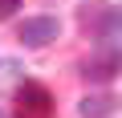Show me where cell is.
<instances>
[{
  "label": "cell",
  "instance_id": "1",
  "mask_svg": "<svg viewBox=\"0 0 122 118\" xmlns=\"http://www.w3.org/2000/svg\"><path fill=\"white\" fill-rule=\"evenodd\" d=\"M118 73H122V53H118V49H110V45H98L86 61H81V77H86V82L106 86V82H114Z\"/></svg>",
  "mask_w": 122,
  "mask_h": 118
},
{
  "label": "cell",
  "instance_id": "2",
  "mask_svg": "<svg viewBox=\"0 0 122 118\" xmlns=\"http://www.w3.org/2000/svg\"><path fill=\"white\" fill-rule=\"evenodd\" d=\"M16 118H53V94L37 82H25L16 90Z\"/></svg>",
  "mask_w": 122,
  "mask_h": 118
},
{
  "label": "cell",
  "instance_id": "3",
  "mask_svg": "<svg viewBox=\"0 0 122 118\" xmlns=\"http://www.w3.org/2000/svg\"><path fill=\"white\" fill-rule=\"evenodd\" d=\"M57 33H61V21L57 16H29V21H20L16 41L25 49H45L49 41H57Z\"/></svg>",
  "mask_w": 122,
  "mask_h": 118
},
{
  "label": "cell",
  "instance_id": "4",
  "mask_svg": "<svg viewBox=\"0 0 122 118\" xmlns=\"http://www.w3.org/2000/svg\"><path fill=\"white\" fill-rule=\"evenodd\" d=\"M114 110H118V98H114V94H86L81 106H77L81 118H110Z\"/></svg>",
  "mask_w": 122,
  "mask_h": 118
},
{
  "label": "cell",
  "instance_id": "5",
  "mask_svg": "<svg viewBox=\"0 0 122 118\" xmlns=\"http://www.w3.org/2000/svg\"><path fill=\"white\" fill-rule=\"evenodd\" d=\"M98 45H110V49H118V53H122V8H114V4H110L106 25H102V33H98Z\"/></svg>",
  "mask_w": 122,
  "mask_h": 118
},
{
  "label": "cell",
  "instance_id": "6",
  "mask_svg": "<svg viewBox=\"0 0 122 118\" xmlns=\"http://www.w3.org/2000/svg\"><path fill=\"white\" fill-rule=\"evenodd\" d=\"M106 12H110V4H98V0H94V4H86V8H77V25L86 29V33H102V25H106Z\"/></svg>",
  "mask_w": 122,
  "mask_h": 118
},
{
  "label": "cell",
  "instance_id": "7",
  "mask_svg": "<svg viewBox=\"0 0 122 118\" xmlns=\"http://www.w3.org/2000/svg\"><path fill=\"white\" fill-rule=\"evenodd\" d=\"M16 8H20V0H0V21H8Z\"/></svg>",
  "mask_w": 122,
  "mask_h": 118
},
{
  "label": "cell",
  "instance_id": "8",
  "mask_svg": "<svg viewBox=\"0 0 122 118\" xmlns=\"http://www.w3.org/2000/svg\"><path fill=\"white\" fill-rule=\"evenodd\" d=\"M0 118H4V114H0Z\"/></svg>",
  "mask_w": 122,
  "mask_h": 118
}]
</instances>
